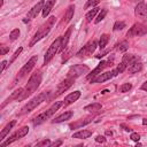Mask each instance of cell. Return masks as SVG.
<instances>
[{
  "mask_svg": "<svg viewBox=\"0 0 147 147\" xmlns=\"http://www.w3.org/2000/svg\"><path fill=\"white\" fill-rule=\"evenodd\" d=\"M138 60H139L138 56L134 55V54H125V55L123 56V59H122V62H123L126 67H130L132 63H134V62L138 61Z\"/></svg>",
  "mask_w": 147,
  "mask_h": 147,
  "instance_id": "cell-21",
  "label": "cell"
},
{
  "mask_svg": "<svg viewBox=\"0 0 147 147\" xmlns=\"http://www.w3.org/2000/svg\"><path fill=\"white\" fill-rule=\"evenodd\" d=\"M41 78H42V76H41V74H40L39 71H36L34 74H32L31 77H30V79L28 80L26 86L24 87L23 94L21 95L20 100H24V99H26L29 95H31V94L39 87V85H40V83H41ZM20 100H18V101H20Z\"/></svg>",
  "mask_w": 147,
  "mask_h": 147,
  "instance_id": "cell-1",
  "label": "cell"
},
{
  "mask_svg": "<svg viewBox=\"0 0 147 147\" xmlns=\"http://www.w3.org/2000/svg\"><path fill=\"white\" fill-rule=\"evenodd\" d=\"M106 134H107V136H111V134H113V132H111V131H107V132H106Z\"/></svg>",
  "mask_w": 147,
  "mask_h": 147,
  "instance_id": "cell-47",
  "label": "cell"
},
{
  "mask_svg": "<svg viewBox=\"0 0 147 147\" xmlns=\"http://www.w3.org/2000/svg\"><path fill=\"white\" fill-rule=\"evenodd\" d=\"M63 105V102L62 101H56L55 103H53L52 106H51V108L49 109H47L46 111H44V113H41V114H39L38 116H36L33 119H32V123H33V125L36 126V125H39V124H41L42 122H45L46 119H48L55 111H57L59 110V108L61 107Z\"/></svg>",
  "mask_w": 147,
  "mask_h": 147,
  "instance_id": "cell-3",
  "label": "cell"
},
{
  "mask_svg": "<svg viewBox=\"0 0 147 147\" xmlns=\"http://www.w3.org/2000/svg\"><path fill=\"white\" fill-rule=\"evenodd\" d=\"M74 13H75V6L71 5V6H69V7L67 8L65 14H64V16H63V20L60 22L59 26H63V25H65L67 23H69L70 20L72 18V16H74Z\"/></svg>",
  "mask_w": 147,
  "mask_h": 147,
  "instance_id": "cell-16",
  "label": "cell"
},
{
  "mask_svg": "<svg viewBox=\"0 0 147 147\" xmlns=\"http://www.w3.org/2000/svg\"><path fill=\"white\" fill-rule=\"evenodd\" d=\"M126 68H127V67H126V65H125L123 62H121V63L117 65V68H116L115 70H113V71H114V75L116 76L117 74H121V72H123V71H124Z\"/></svg>",
  "mask_w": 147,
  "mask_h": 147,
  "instance_id": "cell-31",
  "label": "cell"
},
{
  "mask_svg": "<svg viewBox=\"0 0 147 147\" xmlns=\"http://www.w3.org/2000/svg\"><path fill=\"white\" fill-rule=\"evenodd\" d=\"M49 145H51V141H49L48 139H45V140H42V141L38 142V144H37V147H42V146H49Z\"/></svg>",
  "mask_w": 147,
  "mask_h": 147,
  "instance_id": "cell-39",
  "label": "cell"
},
{
  "mask_svg": "<svg viewBox=\"0 0 147 147\" xmlns=\"http://www.w3.org/2000/svg\"><path fill=\"white\" fill-rule=\"evenodd\" d=\"M131 1H136V2H141L142 0H131Z\"/></svg>",
  "mask_w": 147,
  "mask_h": 147,
  "instance_id": "cell-48",
  "label": "cell"
},
{
  "mask_svg": "<svg viewBox=\"0 0 147 147\" xmlns=\"http://www.w3.org/2000/svg\"><path fill=\"white\" fill-rule=\"evenodd\" d=\"M60 47H61V37H59L57 39H55L51 44V46L48 47V49H47V52H46V54L44 56V65H46L54 57V55L60 52Z\"/></svg>",
  "mask_w": 147,
  "mask_h": 147,
  "instance_id": "cell-5",
  "label": "cell"
},
{
  "mask_svg": "<svg viewBox=\"0 0 147 147\" xmlns=\"http://www.w3.org/2000/svg\"><path fill=\"white\" fill-rule=\"evenodd\" d=\"M37 60H38V57L36 56V55H33L23 67H22V69L18 71V74H17V76H16V78H15V82L16 80H20V79H22L26 74H29L33 68H34V65H36V63H37Z\"/></svg>",
  "mask_w": 147,
  "mask_h": 147,
  "instance_id": "cell-6",
  "label": "cell"
},
{
  "mask_svg": "<svg viewBox=\"0 0 147 147\" xmlns=\"http://www.w3.org/2000/svg\"><path fill=\"white\" fill-rule=\"evenodd\" d=\"M142 124H144V125H147V118H144V119H142Z\"/></svg>",
  "mask_w": 147,
  "mask_h": 147,
  "instance_id": "cell-46",
  "label": "cell"
},
{
  "mask_svg": "<svg viewBox=\"0 0 147 147\" xmlns=\"http://www.w3.org/2000/svg\"><path fill=\"white\" fill-rule=\"evenodd\" d=\"M141 90H144V91H147V80L141 85Z\"/></svg>",
  "mask_w": 147,
  "mask_h": 147,
  "instance_id": "cell-44",
  "label": "cell"
},
{
  "mask_svg": "<svg viewBox=\"0 0 147 147\" xmlns=\"http://www.w3.org/2000/svg\"><path fill=\"white\" fill-rule=\"evenodd\" d=\"M79 96H80V92H79V91H75V92L68 94V95L64 98V101H63V105H62V106H63V107H68L69 105H71V103H74L75 101H77Z\"/></svg>",
  "mask_w": 147,
  "mask_h": 147,
  "instance_id": "cell-17",
  "label": "cell"
},
{
  "mask_svg": "<svg viewBox=\"0 0 147 147\" xmlns=\"http://www.w3.org/2000/svg\"><path fill=\"white\" fill-rule=\"evenodd\" d=\"M127 48H129V42L126 40H123L117 45V51L119 52H125Z\"/></svg>",
  "mask_w": 147,
  "mask_h": 147,
  "instance_id": "cell-30",
  "label": "cell"
},
{
  "mask_svg": "<svg viewBox=\"0 0 147 147\" xmlns=\"http://www.w3.org/2000/svg\"><path fill=\"white\" fill-rule=\"evenodd\" d=\"M54 22H55V16H51L38 30H37V32L34 33V36H33V38L31 39V41H30V44H29V46L30 47H32L37 41H39L41 38H44V37H46V34H48V32L52 30V28H53V25H54Z\"/></svg>",
  "mask_w": 147,
  "mask_h": 147,
  "instance_id": "cell-2",
  "label": "cell"
},
{
  "mask_svg": "<svg viewBox=\"0 0 147 147\" xmlns=\"http://www.w3.org/2000/svg\"><path fill=\"white\" fill-rule=\"evenodd\" d=\"M23 91H24V88H18V90H16L15 92H13L10 95H9V98L1 105V108H3L8 102H10V101H13V100H16V101H18L20 100V98H21V95L23 94Z\"/></svg>",
  "mask_w": 147,
  "mask_h": 147,
  "instance_id": "cell-18",
  "label": "cell"
},
{
  "mask_svg": "<svg viewBox=\"0 0 147 147\" xmlns=\"http://www.w3.org/2000/svg\"><path fill=\"white\" fill-rule=\"evenodd\" d=\"M28 132H29V127H28V126H23V127L18 129L14 134H11V136L6 140V141L1 142V144H0V146H1V147L8 146V145H10L11 142H14V141L18 140L20 138H23L24 136H26V134H28Z\"/></svg>",
  "mask_w": 147,
  "mask_h": 147,
  "instance_id": "cell-9",
  "label": "cell"
},
{
  "mask_svg": "<svg viewBox=\"0 0 147 147\" xmlns=\"http://www.w3.org/2000/svg\"><path fill=\"white\" fill-rule=\"evenodd\" d=\"M62 144V141L61 140H59V141H55V142H51V145H49V147H54V146H59V145H61Z\"/></svg>",
  "mask_w": 147,
  "mask_h": 147,
  "instance_id": "cell-42",
  "label": "cell"
},
{
  "mask_svg": "<svg viewBox=\"0 0 147 147\" xmlns=\"http://www.w3.org/2000/svg\"><path fill=\"white\" fill-rule=\"evenodd\" d=\"M22 51H23V48H22V47H18V49H16V51H15V53L13 54V56H11V57H10V60H9V65H10V64H11V63L17 59V56L22 53Z\"/></svg>",
  "mask_w": 147,
  "mask_h": 147,
  "instance_id": "cell-34",
  "label": "cell"
},
{
  "mask_svg": "<svg viewBox=\"0 0 147 147\" xmlns=\"http://www.w3.org/2000/svg\"><path fill=\"white\" fill-rule=\"evenodd\" d=\"M74 82H75V78H72V77H68L67 79H64L63 82H61V83L57 85L56 93H55L53 96H59L60 94H62L64 91H67V90L74 84Z\"/></svg>",
  "mask_w": 147,
  "mask_h": 147,
  "instance_id": "cell-12",
  "label": "cell"
},
{
  "mask_svg": "<svg viewBox=\"0 0 147 147\" xmlns=\"http://www.w3.org/2000/svg\"><path fill=\"white\" fill-rule=\"evenodd\" d=\"M92 131L91 130H80L76 133L72 134V138H76V139H86V138H90L92 136Z\"/></svg>",
  "mask_w": 147,
  "mask_h": 147,
  "instance_id": "cell-23",
  "label": "cell"
},
{
  "mask_svg": "<svg viewBox=\"0 0 147 147\" xmlns=\"http://www.w3.org/2000/svg\"><path fill=\"white\" fill-rule=\"evenodd\" d=\"M70 1H74V0H70Z\"/></svg>",
  "mask_w": 147,
  "mask_h": 147,
  "instance_id": "cell-49",
  "label": "cell"
},
{
  "mask_svg": "<svg viewBox=\"0 0 147 147\" xmlns=\"http://www.w3.org/2000/svg\"><path fill=\"white\" fill-rule=\"evenodd\" d=\"M98 44L95 40H91L88 41L85 46H83V48H80L78 52H77V56L78 57H85V56H88V55H92V53L95 51Z\"/></svg>",
  "mask_w": 147,
  "mask_h": 147,
  "instance_id": "cell-10",
  "label": "cell"
},
{
  "mask_svg": "<svg viewBox=\"0 0 147 147\" xmlns=\"http://www.w3.org/2000/svg\"><path fill=\"white\" fill-rule=\"evenodd\" d=\"M107 13H108V10H107V9H102V10L99 13V15H98V17L95 18V21H94V22H95V23H99V22H101V21H102V20L106 17Z\"/></svg>",
  "mask_w": 147,
  "mask_h": 147,
  "instance_id": "cell-32",
  "label": "cell"
},
{
  "mask_svg": "<svg viewBox=\"0 0 147 147\" xmlns=\"http://www.w3.org/2000/svg\"><path fill=\"white\" fill-rule=\"evenodd\" d=\"M6 65H7V61H2V62H1V70H0L1 72H2L3 70H5V68H6Z\"/></svg>",
  "mask_w": 147,
  "mask_h": 147,
  "instance_id": "cell-43",
  "label": "cell"
},
{
  "mask_svg": "<svg viewBox=\"0 0 147 147\" xmlns=\"http://www.w3.org/2000/svg\"><path fill=\"white\" fill-rule=\"evenodd\" d=\"M146 33H147V24H145V23H136L130 28V30L127 31L126 36L127 37H139V36H144Z\"/></svg>",
  "mask_w": 147,
  "mask_h": 147,
  "instance_id": "cell-7",
  "label": "cell"
},
{
  "mask_svg": "<svg viewBox=\"0 0 147 147\" xmlns=\"http://www.w3.org/2000/svg\"><path fill=\"white\" fill-rule=\"evenodd\" d=\"M101 103H99V102H94V103H91V105H87V106H85V110H87V111H90V113H96V111H99V110H101Z\"/></svg>",
  "mask_w": 147,
  "mask_h": 147,
  "instance_id": "cell-27",
  "label": "cell"
},
{
  "mask_svg": "<svg viewBox=\"0 0 147 147\" xmlns=\"http://www.w3.org/2000/svg\"><path fill=\"white\" fill-rule=\"evenodd\" d=\"M47 94H48V92H41V93H39L37 96H34L33 99H31V100L21 109L20 115H24V114L30 113L31 110H33L37 106H39L42 101H45V99L47 98Z\"/></svg>",
  "mask_w": 147,
  "mask_h": 147,
  "instance_id": "cell-4",
  "label": "cell"
},
{
  "mask_svg": "<svg viewBox=\"0 0 147 147\" xmlns=\"http://www.w3.org/2000/svg\"><path fill=\"white\" fill-rule=\"evenodd\" d=\"M122 126L124 127V130H125V131H127V132H129V131H131V129H130V127H127L126 125H124V124H122Z\"/></svg>",
  "mask_w": 147,
  "mask_h": 147,
  "instance_id": "cell-45",
  "label": "cell"
},
{
  "mask_svg": "<svg viewBox=\"0 0 147 147\" xmlns=\"http://www.w3.org/2000/svg\"><path fill=\"white\" fill-rule=\"evenodd\" d=\"M131 88H132V85L130 83H125V84H123V85L119 86V92L125 93V92H129Z\"/></svg>",
  "mask_w": 147,
  "mask_h": 147,
  "instance_id": "cell-35",
  "label": "cell"
},
{
  "mask_svg": "<svg viewBox=\"0 0 147 147\" xmlns=\"http://www.w3.org/2000/svg\"><path fill=\"white\" fill-rule=\"evenodd\" d=\"M108 65H111V61H101V62L86 76L87 80H91L92 78H94L95 76H98L99 74H101V71H102L106 67H108Z\"/></svg>",
  "mask_w": 147,
  "mask_h": 147,
  "instance_id": "cell-11",
  "label": "cell"
},
{
  "mask_svg": "<svg viewBox=\"0 0 147 147\" xmlns=\"http://www.w3.org/2000/svg\"><path fill=\"white\" fill-rule=\"evenodd\" d=\"M18 36H20V30L18 29H14L9 34V39L10 40H16L18 38Z\"/></svg>",
  "mask_w": 147,
  "mask_h": 147,
  "instance_id": "cell-37",
  "label": "cell"
},
{
  "mask_svg": "<svg viewBox=\"0 0 147 147\" xmlns=\"http://www.w3.org/2000/svg\"><path fill=\"white\" fill-rule=\"evenodd\" d=\"M134 15L141 20H147V5L144 2H139L134 8Z\"/></svg>",
  "mask_w": 147,
  "mask_h": 147,
  "instance_id": "cell-13",
  "label": "cell"
},
{
  "mask_svg": "<svg viewBox=\"0 0 147 147\" xmlns=\"http://www.w3.org/2000/svg\"><path fill=\"white\" fill-rule=\"evenodd\" d=\"M90 72V68L85 64H76L74 67H71L69 70H68V77H72V78H77L82 75H85V74H88Z\"/></svg>",
  "mask_w": 147,
  "mask_h": 147,
  "instance_id": "cell-8",
  "label": "cell"
},
{
  "mask_svg": "<svg viewBox=\"0 0 147 147\" xmlns=\"http://www.w3.org/2000/svg\"><path fill=\"white\" fill-rule=\"evenodd\" d=\"M108 40H109V36L108 34H102L101 37H100V40H99V47L101 48V49H103L105 47H106V45L108 44Z\"/></svg>",
  "mask_w": 147,
  "mask_h": 147,
  "instance_id": "cell-28",
  "label": "cell"
},
{
  "mask_svg": "<svg viewBox=\"0 0 147 147\" xmlns=\"http://www.w3.org/2000/svg\"><path fill=\"white\" fill-rule=\"evenodd\" d=\"M125 28V23L123 22V21H117V22H115V24H114V31H118V30H123Z\"/></svg>",
  "mask_w": 147,
  "mask_h": 147,
  "instance_id": "cell-33",
  "label": "cell"
},
{
  "mask_svg": "<svg viewBox=\"0 0 147 147\" xmlns=\"http://www.w3.org/2000/svg\"><path fill=\"white\" fill-rule=\"evenodd\" d=\"M71 28H72V26H70V28L67 30V32L64 33V36L61 37V47H60V52L64 51L65 47H67V45H68V41H69V38H70V33H71V30H72Z\"/></svg>",
  "mask_w": 147,
  "mask_h": 147,
  "instance_id": "cell-20",
  "label": "cell"
},
{
  "mask_svg": "<svg viewBox=\"0 0 147 147\" xmlns=\"http://www.w3.org/2000/svg\"><path fill=\"white\" fill-rule=\"evenodd\" d=\"M92 117H86L85 119H80V121H77V122H75V123H71L69 126H70V129L71 130H74V129H77V127H82V126H84V125H86V124H88V123H91L92 122Z\"/></svg>",
  "mask_w": 147,
  "mask_h": 147,
  "instance_id": "cell-22",
  "label": "cell"
},
{
  "mask_svg": "<svg viewBox=\"0 0 147 147\" xmlns=\"http://www.w3.org/2000/svg\"><path fill=\"white\" fill-rule=\"evenodd\" d=\"M95 141L96 142H106V138L103 137V136H96V138H95Z\"/></svg>",
  "mask_w": 147,
  "mask_h": 147,
  "instance_id": "cell-41",
  "label": "cell"
},
{
  "mask_svg": "<svg viewBox=\"0 0 147 147\" xmlns=\"http://www.w3.org/2000/svg\"><path fill=\"white\" fill-rule=\"evenodd\" d=\"M99 9H100V8H96V7H95V8H93L92 10H90V11L86 14V16H85V17H86V21H87V22H91L92 18L95 16V14L99 11Z\"/></svg>",
  "mask_w": 147,
  "mask_h": 147,
  "instance_id": "cell-29",
  "label": "cell"
},
{
  "mask_svg": "<svg viewBox=\"0 0 147 147\" xmlns=\"http://www.w3.org/2000/svg\"><path fill=\"white\" fill-rule=\"evenodd\" d=\"M130 138H131L133 141H137V142H138L139 139H140V136H139L137 132H133V133H131V137H130Z\"/></svg>",
  "mask_w": 147,
  "mask_h": 147,
  "instance_id": "cell-40",
  "label": "cell"
},
{
  "mask_svg": "<svg viewBox=\"0 0 147 147\" xmlns=\"http://www.w3.org/2000/svg\"><path fill=\"white\" fill-rule=\"evenodd\" d=\"M72 116V111H64L63 114H61L60 116H57L55 119H53V123H61L64 122L67 119H70V117Z\"/></svg>",
  "mask_w": 147,
  "mask_h": 147,
  "instance_id": "cell-26",
  "label": "cell"
},
{
  "mask_svg": "<svg viewBox=\"0 0 147 147\" xmlns=\"http://www.w3.org/2000/svg\"><path fill=\"white\" fill-rule=\"evenodd\" d=\"M44 6H45V2H44L42 0L39 1L37 5H34V6L29 10V13H28V18H34L40 11H42Z\"/></svg>",
  "mask_w": 147,
  "mask_h": 147,
  "instance_id": "cell-14",
  "label": "cell"
},
{
  "mask_svg": "<svg viewBox=\"0 0 147 147\" xmlns=\"http://www.w3.org/2000/svg\"><path fill=\"white\" fill-rule=\"evenodd\" d=\"M16 124V121H11V122H9L3 129H2V131H1V133H0V140H3L5 139V137L8 134V132L13 129V126Z\"/></svg>",
  "mask_w": 147,
  "mask_h": 147,
  "instance_id": "cell-24",
  "label": "cell"
},
{
  "mask_svg": "<svg viewBox=\"0 0 147 147\" xmlns=\"http://www.w3.org/2000/svg\"><path fill=\"white\" fill-rule=\"evenodd\" d=\"M99 2H100V0H87L86 3H85V6H84V9H87V8H90V7H94V6H96Z\"/></svg>",
  "mask_w": 147,
  "mask_h": 147,
  "instance_id": "cell-36",
  "label": "cell"
},
{
  "mask_svg": "<svg viewBox=\"0 0 147 147\" xmlns=\"http://www.w3.org/2000/svg\"><path fill=\"white\" fill-rule=\"evenodd\" d=\"M114 71H107V72H103V74H100L98 76H95L94 78L91 79V83H103L108 79H110L111 77H114Z\"/></svg>",
  "mask_w": 147,
  "mask_h": 147,
  "instance_id": "cell-15",
  "label": "cell"
},
{
  "mask_svg": "<svg viewBox=\"0 0 147 147\" xmlns=\"http://www.w3.org/2000/svg\"><path fill=\"white\" fill-rule=\"evenodd\" d=\"M55 1H56V0H47V1L45 2L44 9H42V11H41L42 17H47V16H48V14L51 13V10L53 9V7H54V5H55Z\"/></svg>",
  "mask_w": 147,
  "mask_h": 147,
  "instance_id": "cell-19",
  "label": "cell"
},
{
  "mask_svg": "<svg viewBox=\"0 0 147 147\" xmlns=\"http://www.w3.org/2000/svg\"><path fill=\"white\" fill-rule=\"evenodd\" d=\"M9 52V47H7V46H5V45H1L0 46V55H5L6 53H8Z\"/></svg>",
  "mask_w": 147,
  "mask_h": 147,
  "instance_id": "cell-38",
  "label": "cell"
},
{
  "mask_svg": "<svg viewBox=\"0 0 147 147\" xmlns=\"http://www.w3.org/2000/svg\"><path fill=\"white\" fill-rule=\"evenodd\" d=\"M141 68H142V63L138 60V61H136L134 63H132L130 67H127V71H129V74H134V72L140 71Z\"/></svg>",
  "mask_w": 147,
  "mask_h": 147,
  "instance_id": "cell-25",
  "label": "cell"
}]
</instances>
